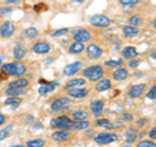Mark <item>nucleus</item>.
<instances>
[{
  "label": "nucleus",
  "mask_w": 156,
  "mask_h": 147,
  "mask_svg": "<svg viewBox=\"0 0 156 147\" xmlns=\"http://www.w3.org/2000/svg\"><path fill=\"white\" fill-rule=\"evenodd\" d=\"M2 73H7L8 76H17V77H22L26 73V66L20 60L9 63V64H3L0 66Z\"/></svg>",
  "instance_id": "obj_1"
},
{
  "label": "nucleus",
  "mask_w": 156,
  "mask_h": 147,
  "mask_svg": "<svg viewBox=\"0 0 156 147\" xmlns=\"http://www.w3.org/2000/svg\"><path fill=\"white\" fill-rule=\"evenodd\" d=\"M117 134L116 133H112V131H107V133H100L98 134L94 141L95 143H98L99 146H105V145H109L112 142H116L117 141Z\"/></svg>",
  "instance_id": "obj_2"
},
{
  "label": "nucleus",
  "mask_w": 156,
  "mask_h": 147,
  "mask_svg": "<svg viewBox=\"0 0 156 147\" xmlns=\"http://www.w3.org/2000/svg\"><path fill=\"white\" fill-rule=\"evenodd\" d=\"M73 121L70 117L68 116H58L56 119H53L51 121V126L52 128H57V129H70L73 125Z\"/></svg>",
  "instance_id": "obj_3"
},
{
  "label": "nucleus",
  "mask_w": 156,
  "mask_h": 147,
  "mask_svg": "<svg viewBox=\"0 0 156 147\" xmlns=\"http://www.w3.org/2000/svg\"><path fill=\"white\" fill-rule=\"evenodd\" d=\"M90 23L95 27H107L112 23V20L104 14H95L90 17Z\"/></svg>",
  "instance_id": "obj_4"
},
{
  "label": "nucleus",
  "mask_w": 156,
  "mask_h": 147,
  "mask_svg": "<svg viewBox=\"0 0 156 147\" xmlns=\"http://www.w3.org/2000/svg\"><path fill=\"white\" fill-rule=\"evenodd\" d=\"M72 103V99L69 96H61V98H57V99H55L52 102L51 104V109L55 111V112H58V111H62L65 109L68 106H69Z\"/></svg>",
  "instance_id": "obj_5"
},
{
  "label": "nucleus",
  "mask_w": 156,
  "mask_h": 147,
  "mask_svg": "<svg viewBox=\"0 0 156 147\" xmlns=\"http://www.w3.org/2000/svg\"><path fill=\"white\" fill-rule=\"evenodd\" d=\"M14 31H16V25L11 21L4 22L2 26H0V37L2 38H11Z\"/></svg>",
  "instance_id": "obj_6"
},
{
  "label": "nucleus",
  "mask_w": 156,
  "mask_h": 147,
  "mask_svg": "<svg viewBox=\"0 0 156 147\" xmlns=\"http://www.w3.org/2000/svg\"><path fill=\"white\" fill-rule=\"evenodd\" d=\"M68 96L70 99H83L89 95V90L82 89V87H74V89H66Z\"/></svg>",
  "instance_id": "obj_7"
},
{
  "label": "nucleus",
  "mask_w": 156,
  "mask_h": 147,
  "mask_svg": "<svg viewBox=\"0 0 156 147\" xmlns=\"http://www.w3.org/2000/svg\"><path fill=\"white\" fill-rule=\"evenodd\" d=\"M73 39L76 42H81V43H85V42H90L91 39V33L86 29H78L73 33Z\"/></svg>",
  "instance_id": "obj_8"
},
{
  "label": "nucleus",
  "mask_w": 156,
  "mask_h": 147,
  "mask_svg": "<svg viewBox=\"0 0 156 147\" xmlns=\"http://www.w3.org/2000/svg\"><path fill=\"white\" fill-rule=\"evenodd\" d=\"M82 66H83V64H82L81 61H74V63H72V64L66 65L64 68V74L66 77H72V76L77 74V73L82 69Z\"/></svg>",
  "instance_id": "obj_9"
},
{
  "label": "nucleus",
  "mask_w": 156,
  "mask_h": 147,
  "mask_svg": "<svg viewBox=\"0 0 156 147\" xmlns=\"http://www.w3.org/2000/svg\"><path fill=\"white\" fill-rule=\"evenodd\" d=\"M146 83H139V85H134L131 86L129 91H128V95L131 98V99H136V98H139L140 95L143 94V92L146 91Z\"/></svg>",
  "instance_id": "obj_10"
},
{
  "label": "nucleus",
  "mask_w": 156,
  "mask_h": 147,
  "mask_svg": "<svg viewBox=\"0 0 156 147\" xmlns=\"http://www.w3.org/2000/svg\"><path fill=\"white\" fill-rule=\"evenodd\" d=\"M86 53H87V57L89 59L96 60V59H99L103 55V50L98 45H89V47L86 48Z\"/></svg>",
  "instance_id": "obj_11"
},
{
  "label": "nucleus",
  "mask_w": 156,
  "mask_h": 147,
  "mask_svg": "<svg viewBox=\"0 0 156 147\" xmlns=\"http://www.w3.org/2000/svg\"><path fill=\"white\" fill-rule=\"evenodd\" d=\"M51 50V46L48 45L47 42H37L35 45L33 46V52L39 53V55H44V53H48Z\"/></svg>",
  "instance_id": "obj_12"
},
{
  "label": "nucleus",
  "mask_w": 156,
  "mask_h": 147,
  "mask_svg": "<svg viewBox=\"0 0 156 147\" xmlns=\"http://www.w3.org/2000/svg\"><path fill=\"white\" fill-rule=\"evenodd\" d=\"M90 109L92 112V116L99 117L101 113H103L104 109V100H95L90 104Z\"/></svg>",
  "instance_id": "obj_13"
},
{
  "label": "nucleus",
  "mask_w": 156,
  "mask_h": 147,
  "mask_svg": "<svg viewBox=\"0 0 156 147\" xmlns=\"http://www.w3.org/2000/svg\"><path fill=\"white\" fill-rule=\"evenodd\" d=\"M52 139L56 142H66L70 139V133L65 129H60L52 134Z\"/></svg>",
  "instance_id": "obj_14"
},
{
  "label": "nucleus",
  "mask_w": 156,
  "mask_h": 147,
  "mask_svg": "<svg viewBox=\"0 0 156 147\" xmlns=\"http://www.w3.org/2000/svg\"><path fill=\"white\" fill-rule=\"evenodd\" d=\"M112 77H113V80H116V81H125L126 78L129 77V70L126 69V68L120 66L112 73Z\"/></svg>",
  "instance_id": "obj_15"
},
{
  "label": "nucleus",
  "mask_w": 156,
  "mask_h": 147,
  "mask_svg": "<svg viewBox=\"0 0 156 147\" xmlns=\"http://www.w3.org/2000/svg\"><path fill=\"white\" fill-rule=\"evenodd\" d=\"M57 86H58V82H56V81H53V82H47L46 85H43V86L39 87L38 92H39L41 95H47V94H50V92H52Z\"/></svg>",
  "instance_id": "obj_16"
},
{
  "label": "nucleus",
  "mask_w": 156,
  "mask_h": 147,
  "mask_svg": "<svg viewBox=\"0 0 156 147\" xmlns=\"http://www.w3.org/2000/svg\"><path fill=\"white\" fill-rule=\"evenodd\" d=\"M121 56H122V59H126V60H130V59H134L138 56V51H136L135 47H125L122 51H121Z\"/></svg>",
  "instance_id": "obj_17"
},
{
  "label": "nucleus",
  "mask_w": 156,
  "mask_h": 147,
  "mask_svg": "<svg viewBox=\"0 0 156 147\" xmlns=\"http://www.w3.org/2000/svg\"><path fill=\"white\" fill-rule=\"evenodd\" d=\"M26 92H27V87H9L5 91V94L8 96H20L26 94Z\"/></svg>",
  "instance_id": "obj_18"
},
{
  "label": "nucleus",
  "mask_w": 156,
  "mask_h": 147,
  "mask_svg": "<svg viewBox=\"0 0 156 147\" xmlns=\"http://www.w3.org/2000/svg\"><path fill=\"white\" fill-rule=\"evenodd\" d=\"M138 138V130L136 129H128L125 131V134H124V139L126 143H133V142Z\"/></svg>",
  "instance_id": "obj_19"
},
{
  "label": "nucleus",
  "mask_w": 156,
  "mask_h": 147,
  "mask_svg": "<svg viewBox=\"0 0 156 147\" xmlns=\"http://www.w3.org/2000/svg\"><path fill=\"white\" fill-rule=\"evenodd\" d=\"M111 87H112L111 80H99V81H98V83H96V86H95V90L101 92V91L109 90Z\"/></svg>",
  "instance_id": "obj_20"
},
{
  "label": "nucleus",
  "mask_w": 156,
  "mask_h": 147,
  "mask_svg": "<svg viewBox=\"0 0 156 147\" xmlns=\"http://www.w3.org/2000/svg\"><path fill=\"white\" fill-rule=\"evenodd\" d=\"M86 85V80L85 78H74L70 80L69 82L65 85V89H74V87H82Z\"/></svg>",
  "instance_id": "obj_21"
},
{
  "label": "nucleus",
  "mask_w": 156,
  "mask_h": 147,
  "mask_svg": "<svg viewBox=\"0 0 156 147\" xmlns=\"http://www.w3.org/2000/svg\"><path fill=\"white\" fill-rule=\"evenodd\" d=\"M26 53H27V50H26V47H23V46H16L14 50H13V56H14L16 60H21V59H23L26 56Z\"/></svg>",
  "instance_id": "obj_22"
},
{
  "label": "nucleus",
  "mask_w": 156,
  "mask_h": 147,
  "mask_svg": "<svg viewBox=\"0 0 156 147\" xmlns=\"http://www.w3.org/2000/svg\"><path fill=\"white\" fill-rule=\"evenodd\" d=\"M103 76H104V69H103V66L101 68H99L98 70H95V72H92L91 74H89L86 78L89 81H92V82H98L99 80H101L103 78Z\"/></svg>",
  "instance_id": "obj_23"
},
{
  "label": "nucleus",
  "mask_w": 156,
  "mask_h": 147,
  "mask_svg": "<svg viewBox=\"0 0 156 147\" xmlns=\"http://www.w3.org/2000/svg\"><path fill=\"white\" fill-rule=\"evenodd\" d=\"M122 34L125 37H135L139 34V29L135 27V26H130V25H126L122 27Z\"/></svg>",
  "instance_id": "obj_24"
},
{
  "label": "nucleus",
  "mask_w": 156,
  "mask_h": 147,
  "mask_svg": "<svg viewBox=\"0 0 156 147\" xmlns=\"http://www.w3.org/2000/svg\"><path fill=\"white\" fill-rule=\"evenodd\" d=\"M85 50V45L81 42H74L72 43L70 47H69V53H72V55H77V53H81L83 52Z\"/></svg>",
  "instance_id": "obj_25"
},
{
  "label": "nucleus",
  "mask_w": 156,
  "mask_h": 147,
  "mask_svg": "<svg viewBox=\"0 0 156 147\" xmlns=\"http://www.w3.org/2000/svg\"><path fill=\"white\" fill-rule=\"evenodd\" d=\"M87 117H89V113H87L86 111H74L72 113V119L74 121H82V120H87Z\"/></svg>",
  "instance_id": "obj_26"
},
{
  "label": "nucleus",
  "mask_w": 156,
  "mask_h": 147,
  "mask_svg": "<svg viewBox=\"0 0 156 147\" xmlns=\"http://www.w3.org/2000/svg\"><path fill=\"white\" fill-rule=\"evenodd\" d=\"M90 126V121L87 120H82V121H74L70 129H76V130H83V129H87Z\"/></svg>",
  "instance_id": "obj_27"
},
{
  "label": "nucleus",
  "mask_w": 156,
  "mask_h": 147,
  "mask_svg": "<svg viewBox=\"0 0 156 147\" xmlns=\"http://www.w3.org/2000/svg\"><path fill=\"white\" fill-rule=\"evenodd\" d=\"M27 85H29V81L26 80V78L20 77L16 81L9 83V87H27Z\"/></svg>",
  "instance_id": "obj_28"
},
{
  "label": "nucleus",
  "mask_w": 156,
  "mask_h": 147,
  "mask_svg": "<svg viewBox=\"0 0 156 147\" xmlns=\"http://www.w3.org/2000/svg\"><path fill=\"white\" fill-rule=\"evenodd\" d=\"M22 99L20 96H9L8 99H5V102H4V104L5 106H13V107H17L21 104Z\"/></svg>",
  "instance_id": "obj_29"
},
{
  "label": "nucleus",
  "mask_w": 156,
  "mask_h": 147,
  "mask_svg": "<svg viewBox=\"0 0 156 147\" xmlns=\"http://www.w3.org/2000/svg\"><path fill=\"white\" fill-rule=\"evenodd\" d=\"M23 35H25L26 38H29V39H34V38H37L39 35V31L35 27H27L26 30L23 31Z\"/></svg>",
  "instance_id": "obj_30"
},
{
  "label": "nucleus",
  "mask_w": 156,
  "mask_h": 147,
  "mask_svg": "<svg viewBox=\"0 0 156 147\" xmlns=\"http://www.w3.org/2000/svg\"><path fill=\"white\" fill-rule=\"evenodd\" d=\"M46 141L44 139H31L26 143V147H44Z\"/></svg>",
  "instance_id": "obj_31"
},
{
  "label": "nucleus",
  "mask_w": 156,
  "mask_h": 147,
  "mask_svg": "<svg viewBox=\"0 0 156 147\" xmlns=\"http://www.w3.org/2000/svg\"><path fill=\"white\" fill-rule=\"evenodd\" d=\"M122 64H124V61L121 59H119V60H108L104 63V65L108 68H120V66H122Z\"/></svg>",
  "instance_id": "obj_32"
},
{
  "label": "nucleus",
  "mask_w": 156,
  "mask_h": 147,
  "mask_svg": "<svg viewBox=\"0 0 156 147\" xmlns=\"http://www.w3.org/2000/svg\"><path fill=\"white\" fill-rule=\"evenodd\" d=\"M129 25L130 26H135V27H138L139 25H142V17L140 16H131L129 20Z\"/></svg>",
  "instance_id": "obj_33"
},
{
  "label": "nucleus",
  "mask_w": 156,
  "mask_h": 147,
  "mask_svg": "<svg viewBox=\"0 0 156 147\" xmlns=\"http://www.w3.org/2000/svg\"><path fill=\"white\" fill-rule=\"evenodd\" d=\"M69 33V30H68L66 27H64V29H58V30H56L55 33H52L51 34V37L52 38H56V37H60V35H65V34H68Z\"/></svg>",
  "instance_id": "obj_34"
},
{
  "label": "nucleus",
  "mask_w": 156,
  "mask_h": 147,
  "mask_svg": "<svg viewBox=\"0 0 156 147\" xmlns=\"http://www.w3.org/2000/svg\"><path fill=\"white\" fill-rule=\"evenodd\" d=\"M12 129V125L11 126H8L7 129H3V130H0V141H3V139H5L9 135V131H11Z\"/></svg>",
  "instance_id": "obj_35"
},
{
  "label": "nucleus",
  "mask_w": 156,
  "mask_h": 147,
  "mask_svg": "<svg viewBox=\"0 0 156 147\" xmlns=\"http://www.w3.org/2000/svg\"><path fill=\"white\" fill-rule=\"evenodd\" d=\"M140 63H142V61H140V59H135L134 57V59H130L129 63H128V65H129V68H136L140 64Z\"/></svg>",
  "instance_id": "obj_36"
},
{
  "label": "nucleus",
  "mask_w": 156,
  "mask_h": 147,
  "mask_svg": "<svg viewBox=\"0 0 156 147\" xmlns=\"http://www.w3.org/2000/svg\"><path fill=\"white\" fill-rule=\"evenodd\" d=\"M147 98L151 100H155L156 99V86L154 85L152 87H151V90L147 92Z\"/></svg>",
  "instance_id": "obj_37"
},
{
  "label": "nucleus",
  "mask_w": 156,
  "mask_h": 147,
  "mask_svg": "<svg viewBox=\"0 0 156 147\" xmlns=\"http://www.w3.org/2000/svg\"><path fill=\"white\" fill-rule=\"evenodd\" d=\"M111 122L108 119H98L96 122H95V125L96 126H107V125H109Z\"/></svg>",
  "instance_id": "obj_38"
},
{
  "label": "nucleus",
  "mask_w": 156,
  "mask_h": 147,
  "mask_svg": "<svg viewBox=\"0 0 156 147\" xmlns=\"http://www.w3.org/2000/svg\"><path fill=\"white\" fill-rule=\"evenodd\" d=\"M138 147H156V145L152 141H142L140 143H138Z\"/></svg>",
  "instance_id": "obj_39"
},
{
  "label": "nucleus",
  "mask_w": 156,
  "mask_h": 147,
  "mask_svg": "<svg viewBox=\"0 0 156 147\" xmlns=\"http://www.w3.org/2000/svg\"><path fill=\"white\" fill-rule=\"evenodd\" d=\"M140 0H120V4H122V5H135V4H138Z\"/></svg>",
  "instance_id": "obj_40"
},
{
  "label": "nucleus",
  "mask_w": 156,
  "mask_h": 147,
  "mask_svg": "<svg viewBox=\"0 0 156 147\" xmlns=\"http://www.w3.org/2000/svg\"><path fill=\"white\" fill-rule=\"evenodd\" d=\"M120 120L121 121H126V122H130V121H133V115H130V113H122L120 117Z\"/></svg>",
  "instance_id": "obj_41"
},
{
  "label": "nucleus",
  "mask_w": 156,
  "mask_h": 147,
  "mask_svg": "<svg viewBox=\"0 0 156 147\" xmlns=\"http://www.w3.org/2000/svg\"><path fill=\"white\" fill-rule=\"evenodd\" d=\"M13 9L12 8H0V16H8V14L12 13Z\"/></svg>",
  "instance_id": "obj_42"
},
{
  "label": "nucleus",
  "mask_w": 156,
  "mask_h": 147,
  "mask_svg": "<svg viewBox=\"0 0 156 147\" xmlns=\"http://www.w3.org/2000/svg\"><path fill=\"white\" fill-rule=\"evenodd\" d=\"M148 137H150V138H152V139H155V138H156V128H152V129L150 130Z\"/></svg>",
  "instance_id": "obj_43"
},
{
  "label": "nucleus",
  "mask_w": 156,
  "mask_h": 147,
  "mask_svg": "<svg viewBox=\"0 0 156 147\" xmlns=\"http://www.w3.org/2000/svg\"><path fill=\"white\" fill-rule=\"evenodd\" d=\"M148 124V120H146V119H139L138 120V125L139 126H146Z\"/></svg>",
  "instance_id": "obj_44"
},
{
  "label": "nucleus",
  "mask_w": 156,
  "mask_h": 147,
  "mask_svg": "<svg viewBox=\"0 0 156 147\" xmlns=\"http://www.w3.org/2000/svg\"><path fill=\"white\" fill-rule=\"evenodd\" d=\"M5 4H9V5H17V4H20V0H5Z\"/></svg>",
  "instance_id": "obj_45"
},
{
  "label": "nucleus",
  "mask_w": 156,
  "mask_h": 147,
  "mask_svg": "<svg viewBox=\"0 0 156 147\" xmlns=\"http://www.w3.org/2000/svg\"><path fill=\"white\" fill-rule=\"evenodd\" d=\"M122 9H124L125 13L131 12V9H133V5H122Z\"/></svg>",
  "instance_id": "obj_46"
},
{
  "label": "nucleus",
  "mask_w": 156,
  "mask_h": 147,
  "mask_svg": "<svg viewBox=\"0 0 156 147\" xmlns=\"http://www.w3.org/2000/svg\"><path fill=\"white\" fill-rule=\"evenodd\" d=\"M5 120H7V117L4 116L3 113H0V125H3L4 122H5Z\"/></svg>",
  "instance_id": "obj_47"
},
{
  "label": "nucleus",
  "mask_w": 156,
  "mask_h": 147,
  "mask_svg": "<svg viewBox=\"0 0 156 147\" xmlns=\"http://www.w3.org/2000/svg\"><path fill=\"white\" fill-rule=\"evenodd\" d=\"M74 3H78V4H82V3H85V0H73Z\"/></svg>",
  "instance_id": "obj_48"
},
{
  "label": "nucleus",
  "mask_w": 156,
  "mask_h": 147,
  "mask_svg": "<svg viewBox=\"0 0 156 147\" xmlns=\"http://www.w3.org/2000/svg\"><path fill=\"white\" fill-rule=\"evenodd\" d=\"M12 147H26V146H23V145H17V146H12Z\"/></svg>",
  "instance_id": "obj_49"
},
{
  "label": "nucleus",
  "mask_w": 156,
  "mask_h": 147,
  "mask_svg": "<svg viewBox=\"0 0 156 147\" xmlns=\"http://www.w3.org/2000/svg\"><path fill=\"white\" fill-rule=\"evenodd\" d=\"M2 61H3V57H0V65H2Z\"/></svg>",
  "instance_id": "obj_50"
},
{
  "label": "nucleus",
  "mask_w": 156,
  "mask_h": 147,
  "mask_svg": "<svg viewBox=\"0 0 156 147\" xmlns=\"http://www.w3.org/2000/svg\"><path fill=\"white\" fill-rule=\"evenodd\" d=\"M125 147H133V146H125Z\"/></svg>",
  "instance_id": "obj_51"
}]
</instances>
